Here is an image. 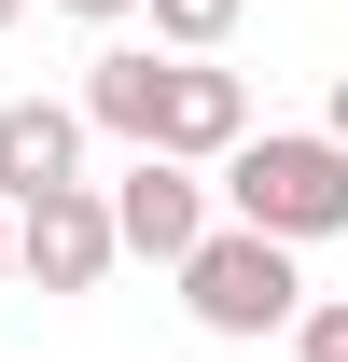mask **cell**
<instances>
[{"mask_svg": "<svg viewBox=\"0 0 348 362\" xmlns=\"http://www.w3.org/2000/svg\"><path fill=\"white\" fill-rule=\"evenodd\" d=\"M112 251H126V237H112V195H98V181H70V195H42V209H14V265L42 279V293H98Z\"/></svg>", "mask_w": 348, "mask_h": 362, "instance_id": "obj_4", "label": "cell"}, {"mask_svg": "<svg viewBox=\"0 0 348 362\" xmlns=\"http://www.w3.org/2000/svg\"><path fill=\"white\" fill-rule=\"evenodd\" d=\"M84 181V98H0V209H42Z\"/></svg>", "mask_w": 348, "mask_h": 362, "instance_id": "obj_5", "label": "cell"}, {"mask_svg": "<svg viewBox=\"0 0 348 362\" xmlns=\"http://www.w3.org/2000/svg\"><path fill=\"white\" fill-rule=\"evenodd\" d=\"M0 279H14V209H0Z\"/></svg>", "mask_w": 348, "mask_h": 362, "instance_id": "obj_12", "label": "cell"}, {"mask_svg": "<svg viewBox=\"0 0 348 362\" xmlns=\"http://www.w3.org/2000/svg\"><path fill=\"white\" fill-rule=\"evenodd\" d=\"M223 195H237V223H251V237H279V251H306V237H348V153H335V139H306V126L237 139Z\"/></svg>", "mask_w": 348, "mask_h": 362, "instance_id": "obj_1", "label": "cell"}, {"mask_svg": "<svg viewBox=\"0 0 348 362\" xmlns=\"http://www.w3.org/2000/svg\"><path fill=\"white\" fill-rule=\"evenodd\" d=\"M112 237H126L139 265H195V251H209V181L181 168V153H126V181H112Z\"/></svg>", "mask_w": 348, "mask_h": 362, "instance_id": "obj_3", "label": "cell"}, {"mask_svg": "<svg viewBox=\"0 0 348 362\" xmlns=\"http://www.w3.org/2000/svg\"><path fill=\"white\" fill-rule=\"evenodd\" d=\"M70 14H98V28H112V14H139V0H70Z\"/></svg>", "mask_w": 348, "mask_h": 362, "instance_id": "obj_10", "label": "cell"}, {"mask_svg": "<svg viewBox=\"0 0 348 362\" xmlns=\"http://www.w3.org/2000/svg\"><path fill=\"white\" fill-rule=\"evenodd\" d=\"M223 28H237V0H153V42L168 56H209Z\"/></svg>", "mask_w": 348, "mask_h": 362, "instance_id": "obj_8", "label": "cell"}, {"mask_svg": "<svg viewBox=\"0 0 348 362\" xmlns=\"http://www.w3.org/2000/svg\"><path fill=\"white\" fill-rule=\"evenodd\" d=\"M14 14H28V0H0V28H14Z\"/></svg>", "mask_w": 348, "mask_h": 362, "instance_id": "obj_13", "label": "cell"}, {"mask_svg": "<svg viewBox=\"0 0 348 362\" xmlns=\"http://www.w3.org/2000/svg\"><path fill=\"white\" fill-rule=\"evenodd\" d=\"M320 139H335V153H348V84H335V126H320Z\"/></svg>", "mask_w": 348, "mask_h": 362, "instance_id": "obj_11", "label": "cell"}, {"mask_svg": "<svg viewBox=\"0 0 348 362\" xmlns=\"http://www.w3.org/2000/svg\"><path fill=\"white\" fill-rule=\"evenodd\" d=\"M237 139H251V84L209 70V56H181V70H168V126H153V153H181V168H237Z\"/></svg>", "mask_w": 348, "mask_h": 362, "instance_id": "obj_6", "label": "cell"}, {"mask_svg": "<svg viewBox=\"0 0 348 362\" xmlns=\"http://www.w3.org/2000/svg\"><path fill=\"white\" fill-rule=\"evenodd\" d=\"M181 307L209 320V334H293L306 320V265L279 237H251V223H209V251L181 265Z\"/></svg>", "mask_w": 348, "mask_h": 362, "instance_id": "obj_2", "label": "cell"}, {"mask_svg": "<svg viewBox=\"0 0 348 362\" xmlns=\"http://www.w3.org/2000/svg\"><path fill=\"white\" fill-rule=\"evenodd\" d=\"M168 70H181V56H139V42L84 56V126H112L126 153H153V126H168Z\"/></svg>", "mask_w": 348, "mask_h": 362, "instance_id": "obj_7", "label": "cell"}, {"mask_svg": "<svg viewBox=\"0 0 348 362\" xmlns=\"http://www.w3.org/2000/svg\"><path fill=\"white\" fill-rule=\"evenodd\" d=\"M293 362H348V293H335V307H306V320H293Z\"/></svg>", "mask_w": 348, "mask_h": 362, "instance_id": "obj_9", "label": "cell"}]
</instances>
